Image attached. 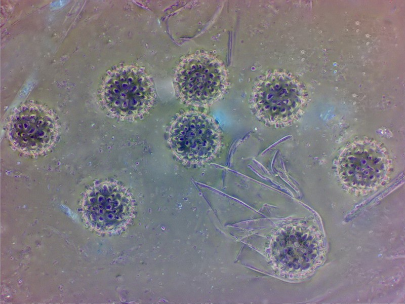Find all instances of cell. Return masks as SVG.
I'll list each match as a JSON object with an SVG mask.
<instances>
[{
    "mask_svg": "<svg viewBox=\"0 0 405 304\" xmlns=\"http://www.w3.org/2000/svg\"><path fill=\"white\" fill-rule=\"evenodd\" d=\"M307 93L304 85L291 73L270 71L253 87L250 102L256 117L272 126L290 124L302 113Z\"/></svg>",
    "mask_w": 405,
    "mask_h": 304,
    "instance_id": "obj_1",
    "label": "cell"
},
{
    "mask_svg": "<svg viewBox=\"0 0 405 304\" xmlns=\"http://www.w3.org/2000/svg\"><path fill=\"white\" fill-rule=\"evenodd\" d=\"M156 98L150 77L142 69L130 65L119 67L110 73L102 91L106 108L114 116L126 121L147 116Z\"/></svg>",
    "mask_w": 405,
    "mask_h": 304,
    "instance_id": "obj_2",
    "label": "cell"
},
{
    "mask_svg": "<svg viewBox=\"0 0 405 304\" xmlns=\"http://www.w3.org/2000/svg\"><path fill=\"white\" fill-rule=\"evenodd\" d=\"M174 83L181 100L194 105L214 103L224 96L228 86L223 63L205 52L195 53L182 60L176 69Z\"/></svg>",
    "mask_w": 405,
    "mask_h": 304,
    "instance_id": "obj_3",
    "label": "cell"
},
{
    "mask_svg": "<svg viewBox=\"0 0 405 304\" xmlns=\"http://www.w3.org/2000/svg\"><path fill=\"white\" fill-rule=\"evenodd\" d=\"M390 166L385 147L375 141L363 139L345 148L338 159L337 169L346 186L365 192L377 188L386 179Z\"/></svg>",
    "mask_w": 405,
    "mask_h": 304,
    "instance_id": "obj_4",
    "label": "cell"
},
{
    "mask_svg": "<svg viewBox=\"0 0 405 304\" xmlns=\"http://www.w3.org/2000/svg\"><path fill=\"white\" fill-rule=\"evenodd\" d=\"M169 144L184 165L201 164L217 151L220 143L218 128L210 117L188 112L178 117L169 133Z\"/></svg>",
    "mask_w": 405,
    "mask_h": 304,
    "instance_id": "obj_5",
    "label": "cell"
},
{
    "mask_svg": "<svg viewBox=\"0 0 405 304\" xmlns=\"http://www.w3.org/2000/svg\"><path fill=\"white\" fill-rule=\"evenodd\" d=\"M56 135L54 118L37 106L23 107L14 115L9 126V136L13 145L29 154H38L48 149Z\"/></svg>",
    "mask_w": 405,
    "mask_h": 304,
    "instance_id": "obj_6",
    "label": "cell"
},
{
    "mask_svg": "<svg viewBox=\"0 0 405 304\" xmlns=\"http://www.w3.org/2000/svg\"><path fill=\"white\" fill-rule=\"evenodd\" d=\"M84 206L91 217H98L105 225L113 226L129 216L132 202L127 189L113 182H104L92 186L87 193Z\"/></svg>",
    "mask_w": 405,
    "mask_h": 304,
    "instance_id": "obj_7",
    "label": "cell"
}]
</instances>
